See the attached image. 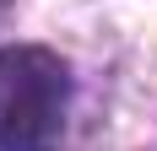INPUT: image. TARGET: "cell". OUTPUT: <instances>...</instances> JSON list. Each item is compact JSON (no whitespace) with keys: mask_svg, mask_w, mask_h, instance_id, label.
Listing matches in <instances>:
<instances>
[{"mask_svg":"<svg viewBox=\"0 0 157 151\" xmlns=\"http://www.w3.org/2000/svg\"><path fill=\"white\" fill-rule=\"evenodd\" d=\"M71 76L49 49H0V151H54Z\"/></svg>","mask_w":157,"mask_h":151,"instance_id":"1","label":"cell"}]
</instances>
